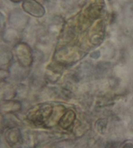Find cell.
I'll return each instance as SVG.
<instances>
[{"instance_id": "6da1fadb", "label": "cell", "mask_w": 133, "mask_h": 148, "mask_svg": "<svg viewBox=\"0 0 133 148\" xmlns=\"http://www.w3.org/2000/svg\"><path fill=\"white\" fill-rule=\"evenodd\" d=\"M53 111L54 110L51 105L42 104L38 109L29 114L28 118L35 123L42 124L51 117Z\"/></svg>"}, {"instance_id": "7a4b0ae2", "label": "cell", "mask_w": 133, "mask_h": 148, "mask_svg": "<svg viewBox=\"0 0 133 148\" xmlns=\"http://www.w3.org/2000/svg\"><path fill=\"white\" fill-rule=\"evenodd\" d=\"M5 140L10 148H22L24 138L20 130L17 127H7L4 133Z\"/></svg>"}, {"instance_id": "3957f363", "label": "cell", "mask_w": 133, "mask_h": 148, "mask_svg": "<svg viewBox=\"0 0 133 148\" xmlns=\"http://www.w3.org/2000/svg\"><path fill=\"white\" fill-rule=\"evenodd\" d=\"M15 54L18 63L23 67H29L33 62V56L31 49L24 44H18L15 46Z\"/></svg>"}, {"instance_id": "277c9868", "label": "cell", "mask_w": 133, "mask_h": 148, "mask_svg": "<svg viewBox=\"0 0 133 148\" xmlns=\"http://www.w3.org/2000/svg\"><path fill=\"white\" fill-rule=\"evenodd\" d=\"M57 57L61 58L59 60L61 64L63 63L74 62L76 60L80 59V51L74 47H65L63 48L57 53Z\"/></svg>"}, {"instance_id": "5b68a950", "label": "cell", "mask_w": 133, "mask_h": 148, "mask_svg": "<svg viewBox=\"0 0 133 148\" xmlns=\"http://www.w3.org/2000/svg\"><path fill=\"white\" fill-rule=\"evenodd\" d=\"M22 6L24 10L34 16L41 17L44 14V7L35 0H25Z\"/></svg>"}, {"instance_id": "8992f818", "label": "cell", "mask_w": 133, "mask_h": 148, "mask_svg": "<svg viewBox=\"0 0 133 148\" xmlns=\"http://www.w3.org/2000/svg\"><path fill=\"white\" fill-rule=\"evenodd\" d=\"M22 108L20 102L11 99L0 101V113L7 115L20 111Z\"/></svg>"}, {"instance_id": "52a82bcc", "label": "cell", "mask_w": 133, "mask_h": 148, "mask_svg": "<svg viewBox=\"0 0 133 148\" xmlns=\"http://www.w3.org/2000/svg\"><path fill=\"white\" fill-rule=\"evenodd\" d=\"M28 19V18L20 10H14L9 16V23L14 27L19 28L26 24Z\"/></svg>"}, {"instance_id": "ba28073f", "label": "cell", "mask_w": 133, "mask_h": 148, "mask_svg": "<svg viewBox=\"0 0 133 148\" xmlns=\"http://www.w3.org/2000/svg\"><path fill=\"white\" fill-rule=\"evenodd\" d=\"M76 120V113L72 110H68L61 116L59 125L63 129H69L73 127Z\"/></svg>"}, {"instance_id": "9c48e42d", "label": "cell", "mask_w": 133, "mask_h": 148, "mask_svg": "<svg viewBox=\"0 0 133 148\" xmlns=\"http://www.w3.org/2000/svg\"><path fill=\"white\" fill-rule=\"evenodd\" d=\"M25 68L18 62L13 63L10 64L9 69V77H11L14 80H22V78L24 77V75L26 76Z\"/></svg>"}, {"instance_id": "30bf717a", "label": "cell", "mask_w": 133, "mask_h": 148, "mask_svg": "<svg viewBox=\"0 0 133 148\" xmlns=\"http://www.w3.org/2000/svg\"><path fill=\"white\" fill-rule=\"evenodd\" d=\"M12 59V54L8 47L0 46V66L9 64Z\"/></svg>"}, {"instance_id": "8fae6325", "label": "cell", "mask_w": 133, "mask_h": 148, "mask_svg": "<svg viewBox=\"0 0 133 148\" xmlns=\"http://www.w3.org/2000/svg\"><path fill=\"white\" fill-rule=\"evenodd\" d=\"M1 35L2 39L5 42H8V43H11L12 42H15V40H17L18 38L17 31L12 28L5 29L1 33Z\"/></svg>"}, {"instance_id": "7c38bea8", "label": "cell", "mask_w": 133, "mask_h": 148, "mask_svg": "<svg viewBox=\"0 0 133 148\" xmlns=\"http://www.w3.org/2000/svg\"><path fill=\"white\" fill-rule=\"evenodd\" d=\"M107 127V120L106 119H100L97 121L96 129L100 133H104Z\"/></svg>"}, {"instance_id": "4fadbf2b", "label": "cell", "mask_w": 133, "mask_h": 148, "mask_svg": "<svg viewBox=\"0 0 133 148\" xmlns=\"http://www.w3.org/2000/svg\"><path fill=\"white\" fill-rule=\"evenodd\" d=\"M9 77V70H6L0 68V84L3 83Z\"/></svg>"}, {"instance_id": "5bb4252c", "label": "cell", "mask_w": 133, "mask_h": 148, "mask_svg": "<svg viewBox=\"0 0 133 148\" xmlns=\"http://www.w3.org/2000/svg\"><path fill=\"white\" fill-rule=\"evenodd\" d=\"M5 29V17L4 14L0 11V34Z\"/></svg>"}, {"instance_id": "9a60e30c", "label": "cell", "mask_w": 133, "mask_h": 148, "mask_svg": "<svg viewBox=\"0 0 133 148\" xmlns=\"http://www.w3.org/2000/svg\"><path fill=\"white\" fill-rule=\"evenodd\" d=\"M121 148H133V141L127 140L122 145Z\"/></svg>"}, {"instance_id": "2e32d148", "label": "cell", "mask_w": 133, "mask_h": 148, "mask_svg": "<svg viewBox=\"0 0 133 148\" xmlns=\"http://www.w3.org/2000/svg\"><path fill=\"white\" fill-rule=\"evenodd\" d=\"M10 1H12V2H14V3H18V2H20V1H22V0H10Z\"/></svg>"}]
</instances>
